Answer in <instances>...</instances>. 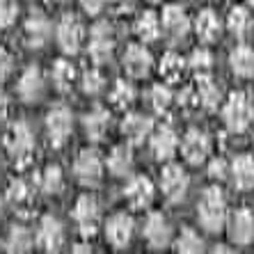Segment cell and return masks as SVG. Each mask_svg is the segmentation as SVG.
Instances as JSON below:
<instances>
[{"label":"cell","mask_w":254,"mask_h":254,"mask_svg":"<svg viewBox=\"0 0 254 254\" xmlns=\"http://www.w3.org/2000/svg\"><path fill=\"white\" fill-rule=\"evenodd\" d=\"M197 220L206 231L215 234L227 225V199L218 186H208L197 201Z\"/></svg>","instance_id":"6da1fadb"},{"label":"cell","mask_w":254,"mask_h":254,"mask_svg":"<svg viewBox=\"0 0 254 254\" xmlns=\"http://www.w3.org/2000/svg\"><path fill=\"white\" fill-rule=\"evenodd\" d=\"M5 149L7 154L12 156L16 167H25L35 158V135L25 122H16L9 126L5 135Z\"/></svg>","instance_id":"7a4b0ae2"},{"label":"cell","mask_w":254,"mask_h":254,"mask_svg":"<svg viewBox=\"0 0 254 254\" xmlns=\"http://www.w3.org/2000/svg\"><path fill=\"white\" fill-rule=\"evenodd\" d=\"M115 46H117V37H115V28L110 21H99L89 32V44L87 53L96 66L108 64L113 60Z\"/></svg>","instance_id":"3957f363"},{"label":"cell","mask_w":254,"mask_h":254,"mask_svg":"<svg viewBox=\"0 0 254 254\" xmlns=\"http://www.w3.org/2000/svg\"><path fill=\"white\" fill-rule=\"evenodd\" d=\"M222 119H225L227 128H229L231 133H243L254 119V108H252L250 96L243 94V92L229 94L225 108H222Z\"/></svg>","instance_id":"277c9868"},{"label":"cell","mask_w":254,"mask_h":254,"mask_svg":"<svg viewBox=\"0 0 254 254\" xmlns=\"http://www.w3.org/2000/svg\"><path fill=\"white\" fill-rule=\"evenodd\" d=\"M73 222L78 227V234L83 238H92L99 231V225H101V204L94 195H80L73 204Z\"/></svg>","instance_id":"5b68a950"},{"label":"cell","mask_w":254,"mask_h":254,"mask_svg":"<svg viewBox=\"0 0 254 254\" xmlns=\"http://www.w3.org/2000/svg\"><path fill=\"white\" fill-rule=\"evenodd\" d=\"M85 25L76 14H64L60 18L58 28H55V37H58V46L64 55H76L85 42Z\"/></svg>","instance_id":"8992f818"},{"label":"cell","mask_w":254,"mask_h":254,"mask_svg":"<svg viewBox=\"0 0 254 254\" xmlns=\"http://www.w3.org/2000/svg\"><path fill=\"white\" fill-rule=\"evenodd\" d=\"M103 158L99 156L96 149H83L73 160V174L78 184L85 188H96L103 179Z\"/></svg>","instance_id":"52a82bcc"},{"label":"cell","mask_w":254,"mask_h":254,"mask_svg":"<svg viewBox=\"0 0 254 254\" xmlns=\"http://www.w3.org/2000/svg\"><path fill=\"white\" fill-rule=\"evenodd\" d=\"M73 130V113L66 106L58 103L46 113V133L55 149L64 147Z\"/></svg>","instance_id":"ba28073f"},{"label":"cell","mask_w":254,"mask_h":254,"mask_svg":"<svg viewBox=\"0 0 254 254\" xmlns=\"http://www.w3.org/2000/svg\"><path fill=\"white\" fill-rule=\"evenodd\" d=\"M158 184H160V190H163L165 199L172 201V204H177V201H181L186 197V192H188L190 177L181 165L170 163V165H165L163 170H160Z\"/></svg>","instance_id":"9c48e42d"},{"label":"cell","mask_w":254,"mask_h":254,"mask_svg":"<svg viewBox=\"0 0 254 254\" xmlns=\"http://www.w3.org/2000/svg\"><path fill=\"white\" fill-rule=\"evenodd\" d=\"M133 231H135V220L130 213H113L106 220V238L115 250H124L133 241Z\"/></svg>","instance_id":"30bf717a"},{"label":"cell","mask_w":254,"mask_h":254,"mask_svg":"<svg viewBox=\"0 0 254 254\" xmlns=\"http://www.w3.org/2000/svg\"><path fill=\"white\" fill-rule=\"evenodd\" d=\"M35 241L42 252H58L64 245V225L55 215H44L37 227Z\"/></svg>","instance_id":"8fae6325"},{"label":"cell","mask_w":254,"mask_h":254,"mask_svg":"<svg viewBox=\"0 0 254 254\" xmlns=\"http://www.w3.org/2000/svg\"><path fill=\"white\" fill-rule=\"evenodd\" d=\"M142 236L147 241V245L151 250H163L172 243V227L170 220L163 215V213L154 211L147 215V222H144V229H142Z\"/></svg>","instance_id":"7c38bea8"},{"label":"cell","mask_w":254,"mask_h":254,"mask_svg":"<svg viewBox=\"0 0 254 254\" xmlns=\"http://www.w3.org/2000/svg\"><path fill=\"white\" fill-rule=\"evenodd\" d=\"M122 66L130 78H144L151 73L154 58L149 53V48H144V44H130L122 55Z\"/></svg>","instance_id":"4fadbf2b"},{"label":"cell","mask_w":254,"mask_h":254,"mask_svg":"<svg viewBox=\"0 0 254 254\" xmlns=\"http://www.w3.org/2000/svg\"><path fill=\"white\" fill-rule=\"evenodd\" d=\"M154 195H156V188H154V184H151V179L142 177V174L133 177L124 188V197L133 211H144V208H149L151 201H154Z\"/></svg>","instance_id":"5bb4252c"},{"label":"cell","mask_w":254,"mask_h":254,"mask_svg":"<svg viewBox=\"0 0 254 254\" xmlns=\"http://www.w3.org/2000/svg\"><path fill=\"white\" fill-rule=\"evenodd\" d=\"M227 234L236 245H250L254 241V215L248 208H236L227 215Z\"/></svg>","instance_id":"9a60e30c"},{"label":"cell","mask_w":254,"mask_h":254,"mask_svg":"<svg viewBox=\"0 0 254 254\" xmlns=\"http://www.w3.org/2000/svg\"><path fill=\"white\" fill-rule=\"evenodd\" d=\"M181 154L188 160L190 165H201L204 160L211 154V140L204 130L199 128H190L184 135V142H181Z\"/></svg>","instance_id":"2e32d148"},{"label":"cell","mask_w":254,"mask_h":254,"mask_svg":"<svg viewBox=\"0 0 254 254\" xmlns=\"http://www.w3.org/2000/svg\"><path fill=\"white\" fill-rule=\"evenodd\" d=\"M149 147H151V154H154L156 160H170L179 149L177 130L172 128L170 124H163L158 128H154L151 135H149Z\"/></svg>","instance_id":"e0dca14e"},{"label":"cell","mask_w":254,"mask_h":254,"mask_svg":"<svg viewBox=\"0 0 254 254\" xmlns=\"http://www.w3.org/2000/svg\"><path fill=\"white\" fill-rule=\"evenodd\" d=\"M44 89H46V80L39 66H28L16 83V92L25 103H37L44 96Z\"/></svg>","instance_id":"ac0fdd59"},{"label":"cell","mask_w":254,"mask_h":254,"mask_svg":"<svg viewBox=\"0 0 254 254\" xmlns=\"http://www.w3.org/2000/svg\"><path fill=\"white\" fill-rule=\"evenodd\" d=\"M160 25H163V32L174 42L184 39L190 32V18L181 5H167L160 16Z\"/></svg>","instance_id":"d6986e66"},{"label":"cell","mask_w":254,"mask_h":254,"mask_svg":"<svg viewBox=\"0 0 254 254\" xmlns=\"http://www.w3.org/2000/svg\"><path fill=\"white\" fill-rule=\"evenodd\" d=\"M23 32H25V42H28L32 48H44L48 44V39H51L53 23L48 21L46 14L32 12L23 25Z\"/></svg>","instance_id":"ffe728a7"},{"label":"cell","mask_w":254,"mask_h":254,"mask_svg":"<svg viewBox=\"0 0 254 254\" xmlns=\"http://www.w3.org/2000/svg\"><path fill=\"white\" fill-rule=\"evenodd\" d=\"M154 130V119L142 113H130L122 122V133H124L128 144H142Z\"/></svg>","instance_id":"44dd1931"},{"label":"cell","mask_w":254,"mask_h":254,"mask_svg":"<svg viewBox=\"0 0 254 254\" xmlns=\"http://www.w3.org/2000/svg\"><path fill=\"white\" fill-rule=\"evenodd\" d=\"M83 128H85V135L92 142H101L108 135V128H110V113L101 106L92 108L83 117Z\"/></svg>","instance_id":"7402d4cb"},{"label":"cell","mask_w":254,"mask_h":254,"mask_svg":"<svg viewBox=\"0 0 254 254\" xmlns=\"http://www.w3.org/2000/svg\"><path fill=\"white\" fill-rule=\"evenodd\" d=\"M5 201L14 211L23 213L25 208H30L32 201H35V188H32L25 179H14V181H9V186H7Z\"/></svg>","instance_id":"603a6c76"},{"label":"cell","mask_w":254,"mask_h":254,"mask_svg":"<svg viewBox=\"0 0 254 254\" xmlns=\"http://www.w3.org/2000/svg\"><path fill=\"white\" fill-rule=\"evenodd\" d=\"M229 172H231V181H234V186L238 190L245 192V190L254 188V158L252 156H248V154L236 156Z\"/></svg>","instance_id":"cb8c5ba5"},{"label":"cell","mask_w":254,"mask_h":254,"mask_svg":"<svg viewBox=\"0 0 254 254\" xmlns=\"http://www.w3.org/2000/svg\"><path fill=\"white\" fill-rule=\"evenodd\" d=\"M195 35H197V39L204 44H211V42H215V39H220V35H222V23H220L218 14L213 12V9H204V12L197 14Z\"/></svg>","instance_id":"d4e9b609"},{"label":"cell","mask_w":254,"mask_h":254,"mask_svg":"<svg viewBox=\"0 0 254 254\" xmlns=\"http://www.w3.org/2000/svg\"><path fill=\"white\" fill-rule=\"evenodd\" d=\"M195 92H197V99H199V106L204 110H215L220 99H222V89H220V85L208 73H199L197 76Z\"/></svg>","instance_id":"484cf974"},{"label":"cell","mask_w":254,"mask_h":254,"mask_svg":"<svg viewBox=\"0 0 254 254\" xmlns=\"http://www.w3.org/2000/svg\"><path fill=\"white\" fill-rule=\"evenodd\" d=\"M106 167L113 177H128L130 170H133L130 147H126V144L113 147V151H110V156H108V160H106Z\"/></svg>","instance_id":"4316f807"},{"label":"cell","mask_w":254,"mask_h":254,"mask_svg":"<svg viewBox=\"0 0 254 254\" xmlns=\"http://www.w3.org/2000/svg\"><path fill=\"white\" fill-rule=\"evenodd\" d=\"M37 245L35 234L25 225H14L5 238V250L7 252H30Z\"/></svg>","instance_id":"83f0119b"},{"label":"cell","mask_w":254,"mask_h":254,"mask_svg":"<svg viewBox=\"0 0 254 254\" xmlns=\"http://www.w3.org/2000/svg\"><path fill=\"white\" fill-rule=\"evenodd\" d=\"M51 80H53L58 92H69L76 83V66L71 64L66 58H60L51 66Z\"/></svg>","instance_id":"f1b7e54d"},{"label":"cell","mask_w":254,"mask_h":254,"mask_svg":"<svg viewBox=\"0 0 254 254\" xmlns=\"http://www.w3.org/2000/svg\"><path fill=\"white\" fill-rule=\"evenodd\" d=\"M37 188L46 195H60L64 190V172L58 165H46L37 177Z\"/></svg>","instance_id":"f546056e"},{"label":"cell","mask_w":254,"mask_h":254,"mask_svg":"<svg viewBox=\"0 0 254 254\" xmlns=\"http://www.w3.org/2000/svg\"><path fill=\"white\" fill-rule=\"evenodd\" d=\"M186 66H188V62H186L181 55L174 53V51H167L158 62V73L163 80H167V83H177L179 78L184 76Z\"/></svg>","instance_id":"4dcf8cb0"},{"label":"cell","mask_w":254,"mask_h":254,"mask_svg":"<svg viewBox=\"0 0 254 254\" xmlns=\"http://www.w3.org/2000/svg\"><path fill=\"white\" fill-rule=\"evenodd\" d=\"M163 32V25H160V18L154 12H144L137 16L135 21V35L142 44H151L156 42Z\"/></svg>","instance_id":"1f68e13d"},{"label":"cell","mask_w":254,"mask_h":254,"mask_svg":"<svg viewBox=\"0 0 254 254\" xmlns=\"http://www.w3.org/2000/svg\"><path fill=\"white\" fill-rule=\"evenodd\" d=\"M231 71L241 78H252L254 76V48L250 46H238L236 51H231L229 55Z\"/></svg>","instance_id":"d6a6232c"},{"label":"cell","mask_w":254,"mask_h":254,"mask_svg":"<svg viewBox=\"0 0 254 254\" xmlns=\"http://www.w3.org/2000/svg\"><path fill=\"white\" fill-rule=\"evenodd\" d=\"M133 101H135V87L128 80H117L110 89V103L119 110H126L133 106Z\"/></svg>","instance_id":"836d02e7"},{"label":"cell","mask_w":254,"mask_h":254,"mask_svg":"<svg viewBox=\"0 0 254 254\" xmlns=\"http://www.w3.org/2000/svg\"><path fill=\"white\" fill-rule=\"evenodd\" d=\"M174 250H177V252H184V254H195V252L204 250V241H201V236L195 229L186 227V229H181V234L174 238Z\"/></svg>","instance_id":"e575fe53"},{"label":"cell","mask_w":254,"mask_h":254,"mask_svg":"<svg viewBox=\"0 0 254 254\" xmlns=\"http://www.w3.org/2000/svg\"><path fill=\"white\" fill-rule=\"evenodd\" d=\"M149 99H151V108H154L158 115H165L170 110L172 101H174V94H172V89L167 85H154L151 92H149Z\"/></svg>","instance_id":"d590c367"},{"label":"cell","mask_w":254,"mask_h":254,"mask_svg":"<svg viewBox=\"0 0 254 254\" xmlns=\"http://www.w3.org/2000/svg\"><path fill=\"white\" fill-rule=\"evenodd\" d=\"M80 87H83L85 94L99 96L101 92L106 89V76H103L99 69H87L83 76H80Z\"/></svg>","instance_id":"8d00e7d4"},{"label":"cell","mask_w":254,"mask_h":254,"mask_svg":"<svg viewBox=\"0 0 254 254\" xmlns=\"http://www.w3.org/2000/svg\"><path fill=\"white\" fill-rule=\"evenodd\" d=\"M227 25L236 37H243L252 25V18H250V12L245 7H234L229 12V18H227Z\"/></svg>","instance_id":"74e56055"},{"label":"cell","mask_w":254,"mask_h":254,"mask_svg":"<svg viewBox=\"0 0 254 254\" xmlns=\"http://www.w3.org/2000/svg\"><path fill=\"white\" fill-rule=\"evenodd\" d=\"M188 66L192 71H197V73H208L213 66V55L208 53L206 48H197V51H192V55H190Z\"/></svg>","instance_id":"f35d334b"},{"label":"cell","mask_w":254,"mask_h":254,"mask_svg":"<svg viewBox=\"0 0 254 254\" xmlns=\"http://www.w3.org/2000/svg\"><path fill=\"white\" fill-rule=\"evenodd\" d=\"M18 16L16 0H0V28H12Z\"/></svg>","instance_id":"ab89813d"},{"label":"cell","mask_w":254,"mask_h":254,"mask_svg":"<svg viewBox=\"0 0 254 254\" xmlns=\"http://www.w3.org/2000/svg\"><path fill=\"white\" fill-rule=\"evenodd\" d=\"M208 177L213 179V181H225L227 177H229V165H227L225 158H215L208 165Z\"/></svg>","instance_id":"60d3db41"},{"label":"cell","mask_w":254,"mask_h":254,"mask_svg":"<svg viewBox=\"0 0 254 254\" xmlns=\"http://www.w3.org/2000/svg\"><path fill=\"white\" fill-rule=\"evenodd\" d=\"M14 71V55L0 46V80H7Z\"/></svg>","instance_id":"b9f144b4"},{"label":"cell","mask_w":254,"mask_h":254,"mask_svg":"<svg viewBox=\"0 0 254 254\" xmlns=\"http://www.w3.org/2000/svg\"><path fill=\"white\" fill-rule=\"evenodd\" d=\"M78 2L83 7V12L89 14V16H99L108 5V0H78Z\"/></svg>","instance_id":"7bdbcfd3"},{"label":"cell","mask_w":254,"mask_h":254,"mask_svg":"<svg viewBox=\"0 0 254 254\" xmlns=\"http://www.w3.org/2000/svg\"><path fill=\"white\" fill-rule=\"evenodd\" d=\"M110 5H113V9L117 14H130V12H135V7H137V0H108Z\"/></svg>","instance_id":"ee69618b"},{"label":"cell","mask_w":254,"mask_h":254,"mask_svg":"<svg viewBox=\"0 0 254 254\" xmlns=\"http://www.w3.org/2000/svg\"><path fill=\"white\" fill-rule=\"evenodd\" d=\"M7 113H9V99H7L5 89L0 87V122H5Z\"/></svg>","instance_id":"f6af8a7d"},{"label":"cell","mask_w":254,"mask_h":254,"mask_svg":"<svg viewBox=\"0 0 254 254\" xmlns=\"http://www.w3.org/2000/svg\"><path fill=\"white\" fill-rule=\"evenodd\" d=\"M92 245H89V238H85V241L76 243V245H71V252H76V254H89L92 252Z\"/></svg>","instance_id":"bcb514c9"},{"label":"cell","mask_w":254,"mask_h":254,"mask_svg":"<svg viewBox=\"0 0 254 254\" xmlns=\"http://www.w3.org/2000/svg\"><path fill=\"white\" fill-rule=\"evenodd\" d=\"M5 204H7V201H5V197L0 195V220H2V211H5Z\"/></svg>","instance_id":"7dc6e473"},{"label":"cell","mask_w":254,"mask_h":254,"mask_svg":"<svg viewBox=\"0 0 254 254\" xmlns=\"http://www.w3.org/2000/svg\"><path fill=\"white\" fill-rule=\"evenodd\" d=\"M149 2H151V5H158V2H163V0H149Z\"/></svg>","instance_id":"c3c4849f"},{"label":"cell","mask_w":254,"mask_h":254,"mask_svg":"<svg viewBox=\"0 0 254 254\" xmlns=\"http://www.w3.org/2000/svg\"><path fill=\"white\" fill-rule=\"evenodd\" d=\"M0 177H2V163H0Z\"/></svg>","instance_id":"681fc988"},{"label":"cell","mask_w":254,"mask_h":254,"mask_svg":"<svg viewBox=\"0 0 254 254\" xmlns=\"http://www.w3.org/2000/svg\"><path fill=\"white\" fill-rule=\"evenodd\" d=\"M248 2H250V5H252V7H254V0H248Z\"/></svg>","instance_id":"f907efd6"}]
</instances>
